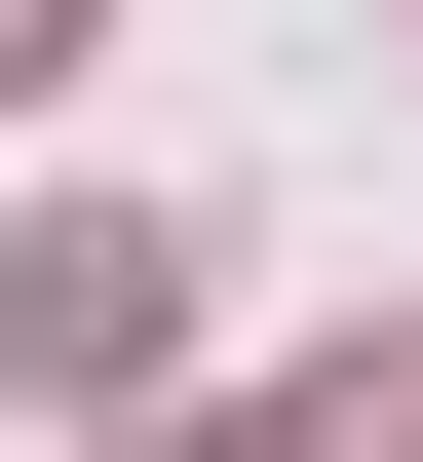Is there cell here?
<instances>
[{
    "label": "cell",
    "instance_id": "6da1fadb",
    "mask_svg": "<svg viewBox=\"0 0 423 462\" xmlns=\"http://www.w3.org/2000/svg\"><path fill=\"white\" fill-rule=\"evenodd\" d=\"M154 346H193V231L154 193H39L0 231V385H39V424H154Z\"/></svg>",
    "mask_w": 423,
    "mask_h": 462
},
{
    "label": "cell",
    "instance_id": "7a4b0ae2",
    "mask_svg": "<svg viewBox=\"0 0 423 462\" xmlns=\"http://www.w3.org/2000/svg\"><path fill=\"white\" fill-rule=\"evenodd\" d=\"M270 462H423V346H346V385H308V424H270Z\"/></svg>",
    "mask_w": 423,
    "mask_h": 462
},
{
    "label": "cell",
    "instance_id": "3957f363",
    "mask_svg": "<svg viewBox=\"0 0 423 462\" xmlns=\"http://www.w3.org/2000/svg\"><path fill=\"white\" fill-rule=\"evenodd\" d=\"M39 78H78V0H0V116H39Z\"/></svg>",
    "mask_w": 423,
    "mask_h": 462
}]
</instances>
